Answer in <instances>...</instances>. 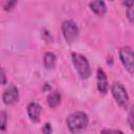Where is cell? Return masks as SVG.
Segmentation results:
<instances>
[{
    "label": "cell",
    "instance_id": "cell-13",
    "mask_svg": "<svg viewBox=\"0 0 134 134\" xmlns=\"http://www.w3.org/2000/svg\"><path fill=\"white\" fill-rule=\"evenodd\" d=\"M0 84H1V85L7 84V77H6L5 71H4L3 68H1V67H0Z\"/></svg>",
    "mask_w": 134,
    "mask_h": 134
},
{
    "label": "cell",
    "instance_id": "cell-16",
    "mask_svg": "<svg viewBox=\"0 0 134 134\" xmlns=\"http://www.w3.org/2000/svg\"><path fill=\"white\" fill-rule=\"evenodd\" d=\"M17 4V1H8V2H5V4H4V9L5 10H10V9H13V7L15 6Z\"/></svg>",
    "mask_w": 134,
    "mask_h": 134
},
{
    "label": "cell",
    "instance_id": "cell-8",
    "mask_svg": "<svg viewBox=\"0 0 134 134\" xmlns=\"http://www.w3.org/2000/svg\"><path fill=\"white\" fill-rule=\"evenodd\" d=\"M42 112V107L38 103H30L27 106V114L31 121L38 122L40 120V115Z\"/></svg>",
    "mask_w": 134,
    "mask_h": 134
},
{
    "label": "cell",
    "instance_id": "cell-9",
    "mask_svg": "<svg viewBox=\"0 0 134 134\" xmlns=\"http://www.w3.org/2000/svg\"><path fill=\"white\" fill-rule=\"evenodd\" d=\"M89 6L91 10L98 16H104L107 12V7L104 1H92L89 3Z\"/></svg>",
    "mask_w": 134,
    "mask_h": 134
},
{
    "label": "cell",
    "instance_id": "cell-17",
    "mask_svg": "<svg viewBox=\"0 0 134 134\" xmlns=\"http://www.w3.org/2000/svg\"><path fill=\"white\" fill-rule=\"evenodd\" d=\"M127 14H128V18H129L130 22L132 23V22H133V17H134V15H133V5L129 6V8H128V12H127Z\"/></svg>",
    "mask_w": 134,
    "mask_h": 134
},
{
    "label": "cell",
    "instance_id": "cell-11",
    "mask_svg": "<svg viewBox=\"0 0 134 134\" xmlns=\"http://www.w3.org/2000/svg\"><path fill=\"white\" fill-rule=\"evenodd\" d=\"M55 55L52 53V52H46L44 54V58H43V63H44V66L47 68V69H52L55 65Z\"/></svg>",
    "mask_w": 134,
    "mask_h": 134
},
{
    "label": "cell",
    "instance_id": "cell-3",
    "mask_svg": "<svg viewBox=\"0 0 134 134\" xmlns=\"http://www.w3.org/2000/svg\"><path fill=\"white\" fill-rule=\"evenodd\" d=\"M111 92H112V95L114 97V99L116 100V103L122 107V108H128V105H129V95L127 93V90L125 89V87L118 83V82H115L112 84L111 86Z\"/></svg>",
    "mask_w": 134,
    "mask_h": 134
},
{
    "label": "cell",
    "instance_id": "cell-15",
    "mask_svg": "<svg viewBox=\"0 0 134 134\" xmlns=\"http://www.w3.org/2000/svg\"><path fill=\"white\" fill-rule=\"evenodd\" d=\"M102 134H124L119 130H113V129H105L102 131Z\"/></svg>",
    "mask_w": 134,
    "mask_h": 134
},
{
    "label": "cell",
    "instance_id": "cell-4",
    "mask_svg": "<svg viewBox=\"0 0 134 134\" xmlns=\"http://www.w3.org/2000/svg\"><path fill=\"white\" fill-rule=\"evenodd\" d=\"M62 32L68 43H72L79 36V27L72 20H66L62 23Z\"/></svg>",
    "mask_w": 134,
    "mask_h": 134
},
{
    "label": "cell",
    "instance_id": "cell-6",
    "mask_svg": "<svg viewBox=\"0 0 134 134\" xmlns=\"http://www.w3.org/2000/svg\"><path fill=\"white\" fill-rule=\"evenodd\" d=\"M2 100L5 105H14L19 100V90L15 85H9L3 92Z\"/></svg>",
    "mask_w": 134,
    "mask_h": 134
},
{
    "label": "cell",
    "instance_id": "cell-18",
    "mask_svg": "<svg viewBox=\"0 0 134 134\" xmlns=\"http://www.w3.org/2000/svg\"><path fill=\"white\" fill-rule=\"evenodd\" d=\"M132 119H133V109L131 108V110L129 112V124H130V127L133 129V121H132Z\"/></svg>",
    "mask_w": 134,
    "mask_h": 134
},
{
    "label": "cell",
    "instance_id": "cell-2",
    "mask_svg": "<svg viewBox=\"0 0 134 134\" xmlns=\"http://www.w3.org/2000/svg\"><path fill=\"white\" fill-rule=\"evenodd\" d=\"M71 59H72V63L75 67L80 77L83 80L88 79L91 74V68H90L88 60L83 54L77 53V52H73L71 54Z\"/></svg>",
    "mask_w": 134,
    "mask_h": 134
},
{
    "label": "cell",
    "instance_id": "cell-10",
    "mask_svg": "<svg viewBox=\"0 0 134 134\" xmlns=\"http://www.w3.org/2000/svg\"><path fill=\"white\" fill-rule=\"evenodd\" d=\"M61 103V94L58 91H53L47 97V104L51 108H55Z\"/></svg>",
    "mask_w": 134,
    "mask_h": 134
},
{
    "label": "cell",
    "instance_id": "cell-7",
    "mask_svg": "<svg viewBox=\"0 0 134 134\" xmlns=\"http://www.w3.org/2000/svg\"><path fill=\"white\" fill-rule=\"evenodd\" d=\"M96 86H97V90L103 94H105L108 91L109 88L108 79L105 71L102 68H98L96 71Z\"/></svg>",
    "mask_w": 134,
    "mask_h": 134
},
{
    "label": "cell",
    "instance_id": "cell-1",
    "mask_svg": "<svg viewBox=\"0 0 134 134\" xmlns=\"http://www.w3.org/2000/svg\"><path fill=\"white\" fill-rule=\"evenodd\" d=\"M88 115L85 112L76 111L68 115L66 118V124L69 129V131L73 134H79L82 131H84L88 126Z\"/></svg>",
    "mask_w": 134,
    "mask_h": 134
},
{
    "label": "cell",
    "instance_id": "cell-14",
    "mask_svg": "<svg viewBox=\"0 0 134 134\" xmlns=\"http://www.w3.org/2000/svg\"><path fill=\"white\" fill-rule=\"evenodd\" d=\"M42 132L43 134H52V128H51V125L49 122H46L43 128H42Z\"/></svg>",
    "mask_w": 134,
    "mask_h": 134
},
{
    "label": "cell",
    "instance_id": "cell-12",
    "mask_svg": "<svg viewBox=\"0 0 134 134\" xmlns=\"http://www.w3.org/2000/svg\"><path fill=\"white\" fill-rule=\"evenodd\" d=\"M6 124H7V114L5 111L0 112V130L4 131L6 129Z\"/></svg>",
    "mask_w": 134,
    "mask_h": 134
},
{
    "label": "cell",
    "instance_id": "cell-5",
    "mask_svg": "<svg viewBox=\"0 0 134 134\" xmlns=\"http://www.w3.org/2000/svg\"><path fill=\"white\" fill-rule=\"evenodd\" d=\"M119 59L124 65V67L133 74L134 71V63H133V50L130 46H125L119 50Z\"/></svg>",
    "mask_w": 134,
    "mask_h": 134
}]
</instances>
